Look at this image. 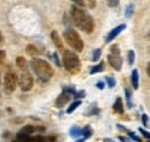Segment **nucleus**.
<instances>
[{"instance_id":"nucleus-16","label":"nucleus","mask_w":150,"mask_h":142,"mask_svg":"<svg viewBox=\"0 0 150 142\" xmlns=\"http://www.w3.org/2000/svg\"><path fill=\"white\" fill-rule=\"evenodd\" d=\"M81 103H82V101H81V99H76V101H74V102L68 107V109H67V113L69 114V113L74 112V110L80 107V105H81Z\"/></svg>"},{"instance_id":"nucleus-33","label":"nucleus","mask_w":150,"mask_h":142,"mask_svg":"<svg viewBox=\"0 0 150 142\" xmlns=\"http://www.w3.org/2000/svg\"><path fill=\"white\" fill-rule=\"evenodd\" d=\"M74 4H76L79 7H84L86 6V1L84 0H72Z\"/></svg>"},{"instance_id":"nucleus-41","label":"nucleus","mask_w":150,"mask_h":142,"mask_svg":"<svg viewBox=\"0 0 150 142\" xmlns=\"http://www.w3.org/2000/svg\"><path fill=\"white\" fill-rule=\"evenodd\" d=\"M0 84H1V75H0Z\"/></svg>"},{"instance_id":"nucleus-29","label":"nucleus","mask_w":150,"mask_h":142,"mask_svg":"<svg viewBox=\"0 0 150 142\" xmlns=\"http://www.w3.org/2000/svg\"><path fill=\"white\" fill-rule=\"evenodd\" d=\"M110 50H111V53L120 54V50H119V46H118L117 44H114V45H112V46L110 48Z\"/></svg>"},{"instance_id":"nucleus-28","label":"nucleus","mask_w":150,"mask_h":142,"mask_svg":"<svg viewBox=\"0 0 150 142\" xmlns=\"http://www.w3.org/2000/svg\"><path fill=\"white\" fill-rule=\"evenodd\" d=\"M5 59H6V52H5V50H0V66L4 65Z\"/></svg>"},{"instance_id":"nucleus-24","label":"nucleus","mask_w":150,"mask_h":142,"mask_svg":"<svg viewBox=\"0 0 150 142\" xmlns=\"http://www.w3.org/2000/svg\"><path fill=\"white\" fill-rule=\"evenodd\" d=\"M100 55H102V50H100V49H96L94 51V53H93V59H91V60L98 61V59L100 58Z\"/></svg>"},{"instance_id":"nucleus-17","label":"nucleus","mask_w":150,"mask_h":142,"mask_svg":"<svg viewBox=\"0 0 150 142\" xmlns=\"http://www.w3.org/2000/svg\"><path fill=\"white\" fill-rule=\"evenodd\" d=\"M104 71V62L100 61L98 65H96L94 67H91L90 70V74H96V73H100V72Z\"/></svg>"},{"instance_id":"nucleus-9","label":"nucleus","mask_w":150,"mask_h":142,"mask_svg":"<svg viewBox=\"0 0 150 142\" xmlns=\"http://www.w3.org/2000/svg\"><path fill=\"white\" fill-rule=\"evenodd\" d=\"M71 97H72L71 94H68V92H66V91H62V92L59 95V97L56 99V107H64L69 101H71Z\"/></svg>"},{"instance_id":"nucleus-4","label":"nucleus","mask_w":150,"mask_h":142,"mask_svg":"<svg viewBox=\"0 0 150 142\" xmlns=\"http://www.w3.org/2000/svg\"><path fill=\"white\" fill-rule=\"evenodd\" d=\"M64 39L66 40V43L77 52H82L83 48H84V43L81 38V36L79 35V33L74 29H67L64 33Z\"/></svg>"},{"instance_id":"nucleus-7","label":"nucleus","mask_w":150,"mask_h":142,"mask_svg":"<svg viewBox=\"0 0 150 142\" xmlns=\"http://www.w3.org/2000/svg\"><path fill=\"white\" fill-rule=\"evenodd\" d=\"M108 61L115 71L119 72L122 67V58H121L120 54L110 53L108 55Z\"/></svg>"},{"instance_id":"nucleus-5","label":"nucleus","mask_w":150,"mask_h":142,"mask_svg":"<svg viewBox=\"0 0 150 142\" xmlns=\"http://www.w3.org/2000/svg\"><path fill=\"white\" fill-rule=\"evenodd\" d=\"M18 84H19V79H18L16 74L13 72L6 73L5 77H4V87H5L6 92H8V94L14 92Z\"/></svg>"},{"instance_id":"nucleus-2","label":"nucleus","mask_w":150,"mask_h":142,"mask_svg":"<svg viewBox=\"0 0 150 142\" xmlns=\"http://www.w3.org/2000/svg\"><path fill=\"white\" fill-rule=\"evenodd\" d=\"M31 68L34 73L39 77V80L47 82L52 79V76L54 75V70L53 67L44 59L40 58H34L31 60Z\"/></svg>"},{"instance_id":"nucleus-22","label":"nucleus","mask_w":150,"mask_h":142,"mask_svg":"<svg viewBox=\"0 0 150 142\" xmlns=\"http://www.w3.org/2000/svg\"><path fill=\"white\" fill-rule=\"evenodd\" d=\"M127 59H128V64L133 66V64H134V61H135V52L133 51V50H129L128 51V53H127Z\"/></svg>"},{"instance_id":"nucleus-43","label":"nucleus","mask_w":150,"mask_h":142,"mask_svg":"<svg viewBox=\"0 0 150 142\" xmlns=\"http://www.w3.org/2000/svg\"><path fill=\"white\" fill-rule=\"evenodd\" d=\"M148 142H150V140H148Z\"/></svg>"},{"instance_id":"nucleus-12","label":"nucleus","mask_w":150,"mask_h":142,"mask_svg":"<svg viewBox=\"0 0 150 142\" xmlns=\"http://www.w3.org/2000/svg\"><path fill=\"white\" fill-rule=\"evenodd\" d=\"M113 110L114 112L119 113V114H122L124 113V103H122V99L120 97H118L114 102V105H113Z\"/></svg>"},{"instance_id":"nucleus-8","label":"nucleus","mask_w":150,"mask_h":142,"mask_svg":"<svg viewBox=\"0 0 150 142\" xmlns=\"http://www.w3.org/2000/svg\"><path fill=\"white\" fill-rule=\"evenodd\" d=\"M125 29H126V24H119V26H117L115 28H113L112 30L108 34V36H106V38H105V43H110V42H112L113 39H115L117 36L120 35Z\"/></svg>"},{"instance_id":"nucleus-38","label":"nucleus","mask_w":150,"mask_h":142,"mask_svg":"<svg viewBox=\"0 0 150 142\" xmlns=\"http://www.w3.org/2000/svg\"><path fill=\"white\" fill-rule=\"evenodd\" d=\"M2 42H4V36L1 34V31H0V45L2 44Z\"/></svg>"},{"instance_id":"nucleus-1","label":"nucleus","mask_w":150,"mask_h":142,"mask_svg":"<svg viewBox=\"0 0 150 142\" xmlns=\"http://www.w3.org/2000/svg\"><path fill=\"white\" fill-rule=\"evenodd\" d=\"M71 16L74 24L87 34H91L95 29V22L91 15H89L86 11L80 8L79 6H73L71 9Z\"/></svg>"},{"instance_id":"nucleus-32","label":"nucleus","mask_w":150,"mask_h":142,"mask_svg":"<svg viewBox=\"0 0 150 142\" xmlns=\"http://www.w3.org/2000/svg\"><path fill=\"white\" fill-rule=\"evenodd\" d=\"M127 133H128V135L131 136L132 140H134V141H137V142H141V139H140L139 136H136L135 134H133L132 132H129V131H127Z\"/></svg>"},{"instance_id":"nucleus-10","label":"nucleus","mask_w":150,"mask_h":142,"mask_svg":"<svg viewBox=\"0 0 150 142\" xmlns=\"http://www.w3.org/2000/svg\"><path fill=\"white\" fill-rule=\"evenodd\" d=\"M140 75H139V71L136 68H134L132 71V75H131V82H132V86L133 88L135 89H139V86H140Z\"/></svg>"},{"instance_id":"nucleus-20","label":"nucleus","mask_w":150,"mask_h":142,"mask_svg":"<svg viewBox=\"0 0 150 142\" xmlns=\"http://www.w3.org/2000/svg\"><path fill=\"white\" fill-rule=\"evenodd\" d=\"M25 65H27V60H25L24 57H18L16 58V66L19 68H24Z\"/></svg>"},{"instance_id":"nucleus-13","label":"nucleus","mask_w":150,"mask_h":142,"mask_svg":"<svg viewBox=\"0 0 150 142\" xmlns=\"http://www.w3.org/2000/svg\"><path fill=\"white\" fill-rule=\"evenodd\" d=\"M34 132H35V127H34L33 125H25V126H23L22 129L20 131V133L25 134V135H29V136H31V134H33Z\"/></svg>"},{"instance_id":"nucleus-34","label":"nucleus","mask_w":150,"mask_h":142,"mask_svg":"<svg viewBox=\"0 0 150 142\" xmlns=\"http://www.w3.org/2000/svg\"><path fill=\"white\" fill-rule=\"evenodd\" d=\"M75 95H76V96H75L76 98H77V97H79V98H83V97H84V91H80V92H76Z\"/></svg>"},{"instance_id":"nucleus-31","label":"nucleus","mask_w":150,"mask_h":142,"mask_svg":"<svg viewBox=\"0 0 150 142\" xmlns=\"http://www.w3.org/2000/svg\"><path fill=\"white\" fill-rule=\"evenodd\" d=\"M106 2L110 7H117L119 5V0H106Z\"/></svg>"},{"instance_id":"nucleus-35","label":"nucleus","mask_w":150,"mask_h":142,"mask_svg":"<svg viewBox=\"0 0 150 142\" xmlns=\"http://www.w3.org/2000/svg\"><path fill=\"white\" fill-rule=\"evenodd\" d=\"M96 86H97V88H99V89H103V88H104V83H103L102 81L97 82V84H96Z\"/></svg>"},{"instance_id":"nucleus-26","label":"nucleus","mask_w":150,"mask_h":142,"mask_svg":"<svg viewBox=\"0 0 150 142\" xmlns=\"http://www.w3.org/2000/svg\"><path fill=\"white\" fill-rule=\"evenodd\" d=\"M139 131L141 132V134H142V136L144 138V139H147V140H150V132H148L147 129H144V128H139Z\"/></svg>"},{"instance_id":"nucleus-21","label":"nucleus","mask_w":150,"mask_h":142,"mask_svg":"<svg viewBox=\"0 0 150 142\" xmlns=\"http://www.w3.org/2000/svg\"><path fill=\"white\" fill-rule=\"evenodd\" d=\"M134 13V5L133 4H129L127 7H126V11H125V16L126 18H131Z\"/></svg>"},{"instance_id":"nucleus-42","label":"nucleus","mask_w":150,"mask_h":142,"mask_svg":"<svg viewBox=\"0 0 150 142\" xmlns=\"http://www.w3.org/2000/svg\"><path fill=\"white\" fill-rule=\"evenodd\" d=\"M13 142H20L19 140H16V141H13Z\"/></svg>"},{"instance_id":"nucleus-44","label":"nucleus","mask_w":150,"mask_h":142,"mask_svg":"<svg viewBox=\"0 0 150 142\" xmlns=\"http://www.w3.org/2000/svg\"><path fill=\"white\" fill-rule=\"evenodd\" d=\"M0 98H1V96H0Z\"/></svg>"},{"instance_id":"nucleus-27","label":"nucleus","mask_w":150,"mask_h":142,"mask_svg":"<svg viewBox=\"0 0 150 142\" xmlns=\"http://www.w3.org/2000/svg\"><path fill=\"white\" fill-rule=\"evenodd\" d=\"M125 95H126V98H127V104H128V107H132V103H131V91L128 89H125Z\"/></svg>"},{"instance_id":"nucleus-11","label":"nucleus","mask_w":150,"mask_h":142,"mask_svg":"<svg viewBox=\"0 0 150 142\" xmlns=\"http://www.w3.org/2000/svg\"><path fill=\"white\" fill-rule=\"evenodd\" d=\"M51 39L53 40L54 45H56L58 49H60V50H62V49H64V44H62L61 37L59 36V34H58V31H57V30H53V31L51 33Z\"/></svg>"},{"instance_id":"nucleus-36","label":"nucleus","mask_w":150,"mask_h":142,"mask_svg":"<svg viewBox=\"0 0 150 142\" xmlns=\"http://www.w3.org/2000/svg\"><path fill=\"white\" fill-rule=\"evenodd\" d=\"M53 57H54V61H56V64L58 66H60V62H59V60H58V57H57V53L53 54Z\"/></svg>"},{"instance_id":"nucleus-14","label":"nucleus","mask_w":150,"mask_h":142,"mask_svg":"<svg viewBox=\"0 0 150 142\" xmlns=\"http://www.w3.org/2000/svg\"><path fill=\"white\" fill-rule=\"evenodd\" d=\"M16 139L20 142H35V139L33 136H29V135H25V134H22V133H18L16 135Z\"/></svg>"},{"instance_id":"nucleus-30","label":"nucleus","mask_w":150,"mask_h":142,"mask_svg":"<svg viewBox=\"0 0 150 142\" xmlns=\"http://www.w3.org/2000/svg\"><path fill=\"white\" fill-rule=\"evenodd\" d=\"M142 123L144 125V127H147L149 125V118H148V114L147 113H143L142 114Z\"/></svg>"},{"instance_id":"nucleus-23","label":"nucleus","mask_w":150,"mask_h":142,"mask_svg":"<svg viewBox=\"0 0 150 142\" xmlns=\"http://www.w3.org/2000/svg\"><path fill=\"white\" fill-rule=\"evenodd\" d=\"M105 81H106L109 88H113V87L115 86V80L113 79L112 76H106V77H105Z\"/></svg>"},{"instance_id":"nucleus-3","label":"nucleus","mask_w":150,"mask_h":142,"mask_svg":"<svg viewBox=\"0 0 150 142\" xmlns=\"http://www.w3.org/2000/svg\"><path fill=\"white\" fill-rule=\"evenodd\" d=\"M62 65L65 70L71 73V74H77L81 71V61L79 55L71 51V50H65L62 54Z\"/></svg>"},{"instance_id":"nucleus-18","label":"nucleus","mask_w":150,"mask_h":142,"mask_svg":"<svg viewBox=\"0 0 150 142\" xmlns=\"http://www.w3.org/2000/svg\"><path fill=\"white\" fill-rule=\"evenodd\" d=\"M27 53L29 54V55H31V57H34V55H36V54L39 53V51H38L37 48H36L35 45L29 44V45L27 46Z\"/></svg>"},{"instance_id":"nucleus-40","label":"nucleus","mask_w":150,"mask_h":142,"mask_svg":"<svg viewBox=\"0 0 150 142\" xmlns=\"http://www.w3.org/2000/svg\"><path fill=\"white\" fill-rule=\"evenodd\" d=\"M75 142H84V139H80V140H76Z\"/></svg>"},{"instance_id":"nucleus-6","label":"nucleus","mask_w":150,"mask_h":142,"mask_svg":"<svg viewBox=\"0 0 150 142\" xmlns=\"http://www.w3.org/2000/svg\"><path fill=\"white\" fill-rule=\"evenodd\" d=\"M19 87L22 91H29L34 87V79L29 72L24 71L21 73L19 77Z\"/></svg>"},{"instance_id":"nucleus-37","label":"nucleus","mask_w":150,"mask_h":142,"mask_svg":"<svg viewBox=\"0 0 150 142\" xmlns=\"http://www.w3.org/2000/svg\"><path fill=\"white\" fill-rule=\"evenodd\" d=\"M119 140L122 142H128V139H126V138H124V136H119Z\"/></svg>"},{"instance_id":"nucleus-25","label":"nucleus","mask_w":150,"mask_h":142,"mask_svg":"<svg viewBox=\"0 0 150 142\" xmlns=\"http://www.w3.org/2000/svg\"><path fill=\"white\" fill-rule=\"evenodd\" d=\"M35 139V142H50V139L49 138H45L43 135H37V136H34Z\"/></svg>"},{"instance_id":"nucleus-15","label":"nucleus","mask_w":150,"mask_h":142,"mask_svg":"<svg viewBox=\"0 0 150 142\" xmlns=\"http://www.w3.org/2000/svg\"><path fill=\"white\" fill-rule=\"evenodd\" d=\"M69 135L72 138H79L80 135H82V129L80 127H77V126H74V127H72L69 129Z\"/></svg>"},{"instance_id":"nucleus-39","label":"nucleus","mask_w":150,"mask_h":142,"mask_svg":"<svg viewBox=\"0 0 150 142\" xmlns=\"http://www.w3.org/2000/svg\"><path fill=\"white\" fill-rule=\"evenodd\" d=\"M147 72H148V75L150 76V62L148 64V67H147Z\"/></svg>"},{"instance_id":"nucleus-19","label":"nucleus","mask_w":150,"mask_h":142,"mask_svg":"<svg viewBox=\"0 0 150 142\" xmlns=\"http://www.w3.org/2000/svg\"><path fill=\"white\" fill-rule=\"evenodd\" d=\"M82 135L86 138V139H89L91 135H93V129L90 126H86L83 129H82Z\"/></svg>"}]
</instances>
